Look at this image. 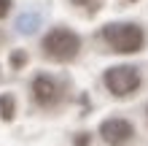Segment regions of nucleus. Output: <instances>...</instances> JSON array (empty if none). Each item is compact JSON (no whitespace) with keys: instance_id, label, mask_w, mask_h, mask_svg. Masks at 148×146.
<instances>
[{"instance_id":"10","label":"nucleus","mask_w":148,"mask_h":146,"mask_svg":"<svg viewBox=\"0 0 148 146\" xmlns=\"http://www.w3.org/2000/svg\"><path fill=\"white\" fill-rule=\"evenodd\" d=\"M89 133H81V135H78V138H75V146H89Z\"/></svg>"},{"instance_id":"7","label":"nucleus","mask_w":148,"mask_h":146,"mask_svg":"<svg viewBox=\"0 0 148 146\" xmlns=\"http://www.w3.org/2000/svg\"><path fill=\"white\" fill-rule=\"evenodd\" d=\"M38 14H24L19 16V22H16V27H19V33H24V35H30V33H35L38 30Z\"/></svg>"},{"instance_id":"9","label":"nucleus","mask_w":148,"mask_h":146,"mask_svg":"<svg viewBox=\"0 0 148 146\" xmlns=\"http://www.w3.org/2000/svg\"><path fill=\"white\" fill-rule=\"evenodd\" d=\"M8 14H11V0H0V19H5Z\"/></svg>"},{"instance_id":"1","label":"nucleus","mask_w":148,"mask_h":146,"mask_svg":"<svg viewBox=\"0 0 148 146\" xmlns=\"http://www.w3.org/2000/svg\"><path fill=\"white\" fill-rule=\"evenodd\" d=\"M102 41L110 46V51H119V54H135L140 51L145 44V35H143V27H137L132 22H124V24H105L102 27Z\"/></svg>"},{"instance_id":"4","label":"nucleus","mask_w":148,"mask_h":146,"mask_svg":"<svg viewBox=\"0 0 148 146\" xmlns=\"http://www.w3.org/2000/svg\"><path fill=\"white\" fill-rule=\"evenodd\" d=\"M32 100L38 103L43 108H51L57 106L59 100H62V89H59V84L51 79L46 73H38L35 79H32Z\"/></svg>"},{"instance_id":"8","label":"nucleus","mask_w":148,"mask_h":146,"mask_svg":"<svg viewBox=\"0 0 148 146\" xmlns=\"http://www.w3.org/2000/svg\"><path fill=\"white\" fill-rule=\"evenodd\" d=\"M24 65H27V51L16 49L14 54H11V68H14V71H22Z\"/></svg>"},{"instance_id":"5","label":"nucleus","mask_w":148,"mask_h":146,"mask_svg":"<svg viewBox=\"0 0 148 146\" xmlns=\"http://www.w3.org/2000/svg\"><path fill=\"white\" fill-rule=\"evenodd\" d=\"M100 135H102V141L108 146H127L132 141V135H135V127L129 125L127 119L113 116V119H105V122L100 125Z\"/></svg>"},{"instance_id":"3","label":"nucleus","mask_w":148,"mask_h":146,"mask_svg":"<svg viewBox=\"0 0 148 146\" xmlns=\"http://www.w3.org/2000/svg\"><path fill=\"white\" fill-rule=\"evenodd\" d=\"M105 87L113 92L116 98H127L140 87V73L132 65H116L105 71Z\"/></svg>"},{"instance_id":"2","label":"nucleus","mask_w":148,"mask_h":146,"mask_svg":"<svg viewBox=\"0 0 148 146\" xmlns=\"http://www.w3.org/2000/svg\"><path fill=\"white\" fill-rule=\"evenodd\" d=\"M81 51V38L67 27H54L43 38V54L54 62H70Z\"/></svg>"},{"instance_id":"12","label":"nucleus","mask_w":148,"mask_h":146,"mask_svg":"<svg viewBox=\"0 0 148 146\" xmlns=\"http://www.w3.org/2000/svg\"><path fill=\"white\" fill-rule=\"evenodd\" d=\"M129 3H135V0H129Z\"/></svg>"},{"instance_id":"11","label":"nucleus","mask_w":148,"mask_h":146,"mask_svg":"<svg viewBox=\"0 0 148 146\" xmlns=\"http://www.w3.org/2000/svg\"><path fill=\"white\" fill-rule=\"evenodd\" d=\"M75 6H86V8H97V3L100 0H73Z\"/></svg>"},{"instance_id":"6","label":"nucleus","mask_w":148,"mask_h":146,"mask_svg":"<svg viewBox=\"0 0 148 146\" xmlns=\"http://www.w3.org/2000/svg\"><path fill=\"white\" fill-rule=\"evenodd\" d=\"M14 114H16V98L8 95V92L0 95V119H3V122H11Z\"/></svg>"}]
</instances>
